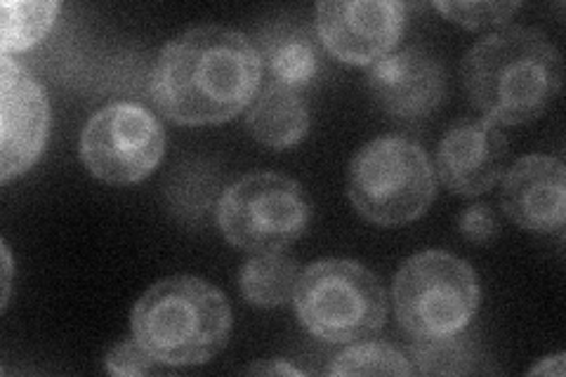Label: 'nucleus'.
<instances>
[{
    "instance_id": "aec40b11",
    "label": "nucleus",
    "mask_w": 566,
    "mask_h": 377,
    "mask_svg": "<svg viewBox=\"0 0 566 377\" xmlns=\"http://www.w3.org/2000/svg\"><path fill=\"white\" fill-rule=\"evenodd\" d=\"M434 8L451 22L463 24L468 29H486L505 24L512 14L520 10L517 0L512 3H434Z\"/></svg>"
},
{
    "instance_id": "7ed1b4c3",
    "label": "nucleus",
    "mask_w": 566,
    "mask_h": 377,
    "mask_svg": "<svg viewBox=\"0 0 566 377\" xmlns=\"http://www.w3.org/2000/svg\"><path fill=\"white\" fill-rule=\"evenodd\" d=\"M133 339L161 366H199L210 362L232 333L227 297L201 279L158 281L135 304Z\"/></svg>"
},
{
    "instance_id": "9d476101",
    "label": "nucleus",
    "mask_w": 566,
    "mask_h": 377,
    "mask_svg": "<svg viewBox=\"0 0 566 377\" xmlns=\"http://www.w3.org/2000/svg\"><path fill=\"white\" fill-rule=\"evenodd\" d=\"M50 133L45 87L10 55L0 57V182L8 185L41 158Z\"/></svg>"
},
{
    "instance_id": "f3484780",
    "label": "nucleus",
    "mask_w": 566,
    "mask_h": 377,
    "mask_svg": "<svg viewBox=\"0 0 566 377\" xmlns=\"http://www.w3.org/2000/svg\"><path fill=\"white\" fill-rule=\"evenodd\" d=\"M62 6L55 0H6L0 14V52H24L41 43L55 24Z\"/></svg>"
},
{
    "instance_id": "39448f33",
    "label": "nucleus",
    "mask_w": 566,
    "mask_h": 377,
    "mask_svg": "<svg viewBox=\"0 0 566 377\" xmlns=\"http://www.w3.org/2000/svg\"><path fill=\"white\" fill-rule=\"evenodd\" d=\"M295 312L303 326L331 345L376 335L387 318L380 279L354 260H322L297 276Z\"/></svg>"
},
{
    "instance_id": "6e6552de",
    "label": "nucleus",
    "mask_w": 566,
    "mask_h": 377,
    "mask_svg": "<svg viewBox=\"0 0 566 377\" xmlns=\"http://www.w3.org/2000/svg\"><path fill=\"white\" fill-rule=\"evenodd\" d=\"M166 151V133L145 106L114 102L99 109L81 135L85 168L106 185H135L149 177Z\"/></svg>"
},
{
    "instance_id": "ddd939ff",
    "label": "nucleus",
    "mask_w": 566,
    "mask_h": 377,
    "mask_svg": "<svg viewBox=\"0 0 566 377\" xmlns=\"http://www.w3.org/2000/svg\"><path fill=\"white\" fill-rule=\"evenodd\" d=\"M503 212L528 231H562L566 220V168L559 158H520L503 179Z\"/></svg>"
},
{
    "instance_id": "5701e85b",
    "label": "nucleus",
    "mask_w": 566,
    "mask_h": 377,
    "mask_svg": "<svg viewBox=\"0 0 566 377\" xmlns=\"http://www.w3.org/2000/svg\"><path fill=\"white\" fill-rule=\"evenodd\" d=\"M541 373H547V375H562V373H564V354H557V356L545 358L543 364H538L536 368H531V375H541Z\"/></svg>"
},
{
    "instance_id": "a211bd4d",
    "label": "nucleus",
    "mask_w": 566,
    "mask_h": 377,
    "mask_svg": "<svg viewBox=\"0 0 566 377\" xmlns=\"http://www.w3.org/2000/svg\"><path fill=\"white\" fill-rule=\"evenodd\" d=\"M409 356L420 375H465L486 370L480 366V362H484L480 345L465 331L441 339H416Z\"/></svg>"
},
{
    "instance_id": "f03ea898",
    "label": "nucleus",
    "mask_w": 566,
    "mask_h": 377,
    "mask_svg": "<svg viewBox=\"0 0 566 377\" xmlns=\"http://www.w3.org/2000/svg\"><path fill=\"white\" fill-rule=\"evenodd\" d=\"M562 55L538 29H503L474 43L463 60V85L486 121H536L559 95Z\"/></svg>"
},
{
    "instance_id": "423d86ee",
    "label": "nucleus",
    "mask_w": 566,
    "mask_h": 377,
    "mask_svg": "<svg viewBox=\"0 0 566 377\" xmlns=\"http://www.w3.org/2000/svg\"><path fill=\"white\" fill-rule=\"evenodd\" d=\"M399 326L413 339L451 337L470 326L480 310L474 269L447 250H424L395 276Z\"/></svg>"
},
{
    "instance_id": "6ab92c4d",
    "label": "nucleus",
    "mask_w": 566,
    "mask_h": 377,
    "mask_svg": "<svg viewBox=\"0 0 566 377\" xmlns=\"http://www.w3.org/2000/svg\"><path fill=\"white\" fill-rule=\"evenodd\" d=\"M328 375H413L411 356L387 343L354 345L333 358Z\"/></svg>"
},
{
    "instance_id": "393cba45",
    "label": "nucleus",
    "mask_w": 566,
    "mask_h": 377,
    "mask_svg": "<svg viewBox=\"0 0 566 377\" xmlns=\"http://www.w3.org/2000/svg\"><path fill=\"white\" fill-rule=\"evenodd\" d=\"M251 373H291V375H297V370L286 366V364H264V366L251 368Z\"/></svg>"
},
{
    "instance_id": "412c9836",
    "label": "nucleus",
    "mask_w": 566,
    "mask_h": 377,
    "mask_svg": "<svg viewBox=\"0 0 566 377\" xmlns=\"http://www.w3.org/2000/svg\"><path fill=\"white\" fill-rule=\"evenodd\" d=\"M156 366L161 364H156L135 339H130V343H120L106 354V370L112 375H147L154 373Z\"/></svg>"
},
{
    "instance_id": "f257e3e1",
    "label": "nucleus",
    "mask_w": 566,
    "mask_h": 377,
    "mask_svg": "<svg viewBox=\"0 0 566 377\" xmlns=\"http://www.w3.org/2000/svg\"><path fill=\"white\" fill-rule=\"evenodd\" d=\"M260 83L262 57L251 39L224 27H197L161 50L151 100L175 123L212 125L241 114Z\"/></svg>"
},
{
    "instance_id": "9b49d317",
    "label": "nucleus",
    "mask_w": 566,
    "mask_h": 377,
    "mask_svg": "<svg viewBox=\"0 0 566 377\" xmlns=\"http://www.w3.org/2000/svg\"><path fill=\"white\" fill-rule=\"evenodd\" d=\"M368 90L385 114L413 121L432 114L441 104L447 76L430 52L406 48L370 66Z\"/></svg>"
},
{
    "instance_id": "1a4fd4ad",
    "label": "nucleus",
    "mask_w": 566,
    "mask_h": 377,
    "mask_svg": "<svg viewBox=\"0 0 566 377\" xmlns=\"http://www.w3.org/2000/svg\"><path fill=\"white\" fill-rule=\"evenodd\" d=\"M406 10L397 0H324L316 6L318 41L347 64H376L401 41Z\"/></svg>"
},
{
    "instance_id": "f8f14e48",
    "label": "nucleus",
    "mask_w": 566,
    "mask_h": 377,
    "mask_svg": "<svg viewBox=\"0 0 566 377\" xmlns=\"http://www.w3.org/2000/svg\"><path fill=\"white\" fill-rule=\"evenodd\" d=\"M510 145L491 121H460L439 142L437 172L453 193L489 191L505 172Z\"/></svg>"
},
{
    "instance_id": "4468645a",
    "label": "nucleus",
    "mask_w": 566,
    "mask_h": 377,
    "mask_svg": "<svg viewBox=\"0 0 566 377\" xmlns=\"http://www.w3.org/2000/svg\"><path fill=\"white\" fill-rule=\"evenodd\" d=\"M248 133L270 149L295 147L310 130V109L300 90L270 83L251 102Z\"/></svg>"
},
{
    "instance_id": "2eb2a0df",
    "label": "nucleus",
    "mask_w": 566,
    "mask_h": 377,
    "mask_svg": "<svg viewBox=\"0 0 566 377\" xmlns=\"http://www.w3.org/2000/svg\"><path fill=\"white\" fill-rule=\"evenodd\" d=\"M258 50L272 76L270 83L300 90L318 74V48L307 27L283 22L264 29Z\"/></svg>"
},
{
    "instance_id": "20e7f679",
    "label": "nucleus",
    "mask_w": 566,
    "mask_h": 377,
    "mask_svg": "<svg viewBox=\"0 0 566 377\" xmlns=\"http://www.w3.org/2000/svg\"><path fill=\"white\" fill-rule=\"evenodd\" d=\"M347 193L361 218L380 227L418 220L434 201V170L409 137H378L352 158Z\"/></svg>"
},
{
    "instance_id": "0eeeda50",
    "label": "nucleus",
    "mask_w": 566,
    "mask_h": 377,
    "mask_svg": "<svg viewBox=\"0 0 566 377\" xmlns=\"http://www.w3.org/2000/svg\"><path fill=\"white\" fill-rule=\"evenodd\" d=\"M312 203L305 187L279 172L245 175L220 196L222 237L251 255L283 253L305 233Z\"/></svg>"
},
{
    "instance_id": "4be33fe9",
    "label": "nucleus",
    "mask_w": 566,
    "mask_h": 377,
    "mask_svg": "<svg viewBox=\"0 0 566 377\" xmlns=\"http://www.w3.org/2000/svg\"><path fill=\"white\" fill-rule=\"evenodd\" d=\"M458 227H460V233H463V237L472 243H489L499 237L501 231L499 214L484 203H476L460 214Z\"/></svg>"
},
{
    "instance_id": "dca6fc26",
    "label": "nucleus",
    "mask_w": 566,
    "mask_h": 377,
    "mask_svg": "<svg viewBox=\"0 0 566 377\" xmlns=\"http://www.w3.org/2000/svg\"><path fill=\"white\" fill-rule=\"evenodd\" d=\"M297 264L283 253L253 255L241 269L239 285L243 297L255 307H281L293 300Z\"/></svg>"
},
{
    "instance_id": "b1692460",
    "label": "nucleus",
    "mask_w": 566,
    "mask_h": 377,
    "mask_svg": "<svg viewBox=\"0 0 566 377\" xmlns=\"http://www.w3.org/2000/svg\"><path fill=\"white\" fill-rule=\"evenodd\" d=\"M10 281H12V258H10L8 243H3V310L10 297Z\"/></svg>"
}]
</instances>
